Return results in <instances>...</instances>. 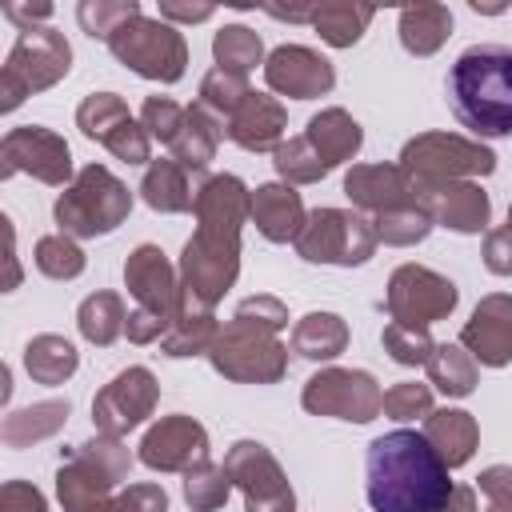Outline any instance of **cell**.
I'll list each match as a JSON object with an SVG mask.
<instances>
[{
  "label": "cell",
  "instance_id": "obj_1",
  "mask_svg": "<svg viewBox=\"0 0 512 512\" xmlns=\"http://www.w3.org/2000/svg\"><path fill=\"white\" fill-rule=\"evenodd\" d=\"M452 480L444 456L424 432H384L368 448V504L372 512H444Z\"/></svg>",
  "mask_w": 512,
  "mask_h": 512
},
{
  "label": "cell",
  "instance_id": "obj_2",
  "mask_svg": "<svg viewBox=\"0 0 512 512\" xmlns=\"http://www.w3.org/2000/svg\"><path fill=\"white\" fill-rule=\"evenodd\" d=\"M196 208L204 228L184 248V280L200 304H212L236 276V224L244 212V184L236 176H216L196 196Z\"/></svg>",
  "mask_w": 512,
  "mask_h": 512
},
{
  "label": "cell",
  "instance_id": "obj_3",
  "mask_svg": "<svg viewBox=\"0 0 512 512\" xmlns=\"http://www.w3.org/2000/svg\"><path fill=\"white\" fill-rule=\"evenodd\" d=\"M448 104L476 136H512V48L476 44L448 72Z\"/></svg>",
  "mask_w": 512,
  "mask_h": 512
},
{
  "label": "cell",
  "instance_id": "obj_4",
  "mask_svg": "<svg viewBox=\"0 0 512 512\" xmlns=\"http://www.w3.org/2000/svg\"><path fill=\"white\" fill-rule=\"evenodd\" d=\"M128 204H132V196L124 192V184L108 168L92 164L80 172L76 188L56 200V224L64 232H76V236L112 232L128 216Z\"/></svg>",
  "mask_w": 512,
  "mask_h": 512
},
{
  "label": "cell",
  "instance_id": "obj_5",
  "mask_svg": "<svg viewBox=\"0 0 512 512\" xmlns=\"http://www.w3.org/2000/svg\"><path fill=\"white\" fill-rule=\"evenodd\" d=\"M72 48L56 28H20L16 48L4 64V112H12L28 92L56 84L68 72Z\"/></svg>",
  "mask_w": 512,
  "mask_h": 512
},
{
  "label": "cell",
  "instance_id": "obj_6",
  "mask_svg": "<svg viewBox=\"0 0 512 512\" xmlns=\"http://www.w3.org/2000/svg\"><path fill=\"white\" fill-rule=\"evenodd\" d=\"M108 48L116 60H124L132 72L148 76V80H180L184 76V40L176 28L160 24V20H144L132 16L128 24H120L108 36Z\"/></svg>",
  "mask_w": 512,
  "mask_h": 512
},
{
  "label": "cell",
  "instance_id": "obj_7",
  "mask_svg": "<svg viewBox=\"0 0 512 512\" xmlns=\"http://www.w3.org/2000/svg\"><path fill=\"white\" fill-rule=\"evenodd\" d=\"M296 248H300L304 260L360 264V260L372 256V228H368V220H360V216L324 208V212H316V216L300 228Z\"/></svg>",
  "mask_w": 512,
  "mask_h": 512
},
{
  "label": "cell",
  "instance_id": "obj_8",
  "mask_svg": "<svg viewBox=\"0 0 512 512\" xmlns=\"http://www.w3.org/2000/svg\"><path fill=\"white\" fill-rule=\"evenodd\" d=\"M456 304V288L424 268H400L392 276V292H388V308L400 324L408 328H424L432 320H440L444 312H452Z\"/></svg>",
  "mask_w": 512,
  "mask_h": 512
},
{
  "label": "cell",
  "instance_id": "obj_9",
  "mask_svg": "<svg viewBox=\"0 0 512 512\" xmlns=\"http://www.w3.org/2000/svg\"><path fill=\"white\" fill-rule=\"evenodd\" d=\"M384 396L376 392L368 372H320L304 388V408L332 412L340 420H372Z\"/></svg>",
  "mask_w": 512,
  "mask_h": 512
},
{
  "label": "cell",
  "instance_id": "obj_10",
  "mask_svg": "<svg viewBox=\"0 0 512 512\" xmlns=\"http://www.w3.org/2000/svg\"><path fill=\"white\" fill-rule=\"evenodd\" d=\"M76 120H80L84 136H92V140L108 144L120 160H128V164L148 160V136L132 124L128 108H124L112 92H96V96H88V100L80 104Z\"/></svg>",
  "mask_w": 512,
  "mask_h": 512
},
{
  "label": "cell",
  "instance_id": "obj_11",
  "mask_svg": "<svg viewBox=\"0 0 512 512\" xmlns=\"http://www.w3.org/2000/svg\"><path fill=\"white\" fill-rule=\"evenodd\" d=\"M12 172H32L48 184H64L72 164H68V144L60 136H52L48 128H12L4 136V176Z\"/></svg>",
  "mask_w": 512,
  "mask_h": 512
},
{
  "label": "cell",
  "instance_id": "obj_12",
  "mask_svg": "<svg viewBox=\"0 0 512 512\" xmlns=\"http://www.w3.org/2000/svg\"><path fill=\"white\" fill-rule=\"evenodd\" d=\"M404 168L440 184L452 172H492V152L460 136H420L404 148Z\"/></svg>",
  "mask_w": 512,
  "mask_h": 512
},
{
  "label": "cell",
  "instance_id": "obj_13",
  "mask_svg": "<svg viewBox=\"0 0 512 512\" xmlns=\"http://www.w3.org/2000/svg\"><path fill=\"white\" fill-rule=\"evenodd\" d=\"M228 472L240 476L248 492V512H292V492L280 480L276 460L260 444H236L228 456Z\"/></svg>",
  "mask_w": 512,
  "mask_h": 512
},
{
  "label": "cell",
  "instance_id": "obj_14",
  "mask_svg": "<svg viewBox=\"0 0 512 512\" xmlns=\"http://www.w3.org/2000/svg\"><path fill=\"white\" fill-rule=\"evenodd\" d=\"M152 400H156L152 376H148L144 368H128V372H120V376L96 396L92 416H96V424H100L108 436H120V432H128L132 424H140V420L148 416Z\"/></svg>",
  "mask_w": 512,
  "mask_h": 512
},
{
  "label": "cell",
  "instance_id": "obj_15",
  "mask_svg": "<svg viewBox=\"0 0 512 512\" xmlns=\"http://www.w3.org/2000/svg\"><path fill=\"white\" fill-rule=\"evenodd\" d=\"M264 76H268V84H272L276 92L296 96V100L320 96V92H328V88L336 84L332 64H328L324 56L300 48V44H284V48H276V52L268 56V64H264Z\"/></svg>",
  "mask_w": 512,
  "mask_h": 512
},
{
  "label": "cell",
  "instance_id": "obj_16",
  "mask_svg": "<svg viewBox=\"0 0 512 512\" xmlns=\"http://www.w3.org/2000/svg\"><path fill=\"white\" fill-rule=\"evenodd\" d=\"M464 344L472 348V356H480V364H508L512 356V300L508 296H492L476 308L472 324L464 328Z\"/></svg>",
  "mask_w": 512,
  "mask_h": 512
},
{
  "label": "cell",
  "instance_id": "obj_17",
  "mask_svg": "<svg viewBox=\"0 0 512 512\" xmlns=\"http://www.w3.org/2000/svg\"><path fill=\"white\" fill-rule=\"evenodd\" d=\"M144 464L152 468H184L188 456L204 460V428L192 424L188 416H172V420H160L148 440H144Z\"/></svg>",
  "mask_w": 512,
  "mask_h": 512
},
{
  "label": "cell",
  "instance_id": "obj_18",
  "mask_svg": "<svg viewBox=\"0 0 512 512\" xmlns=\"http://www.w3.org/2000/svg\"><path fill=\"white\" fill-rule=\"evenodd\" d=\"M124 276H128V288L144 300L148 312L160 316V312L172 308V272H168L160 248H152V244L136 248L132 260H128V268H124Z\"/></svg>",
  "mask_w": 512,
  "mask_h": 512
},
{
  "label": "cell",
  "instance_id": "obj_19",
  "mask_svg": "<svg viewBox=\"0 0 512 512\" xmlns=\"http://www.w3.org/2000/svg\"><path fill=\"white\" fill-rule=\"evenodd\" d=\"M280 128H284V112L276 100L252 92L236 112H232V140L244 144V148H268L280 140Z\"/></svg>",
  "mask_w": 512,
  "mask_h": 512
},
{
  "label": "cell",
  "instance_id": "obj_20",
  "mask_svg": "<svg viewBox=\"0 0 512 512\" xmlns=\"http://www.w3.org/2000/svg\"><path fill=\"white\" fill-rule=\"evenodd\" d=\"M428 208L448 224V228H460V232H480L484 220H488V196L472 184L464 188H452V184H440L428 192Z\"/></svg>",
  "mask_w": 512,
  "mask_h": 512
},
{
  "label": "cell",
  "instance_id": "obj_21",
  "mask_svg": "<svg viewBox=\"0 0 512 512\" xmlns=\"http://www.w3.org/2000/svg\"><path fill=\"white\" fill-rule=\"evenodd\" d=\"M252 216L260 224V232L268 240H288V236H300V196L292 188H280V184H264L256 188L252 196Z\"/></svg>",
  "mask_w": 512,
  "mask_h": 512
},
{
  "label": "cell",
  "instance_id": "obj_22",
  "mask_svg": "<svg viewBox=\"0 0 512 512\" xmlns=\"http://www.w3.org/2000/svg\"><path fill=\"white\" fill-rule=\"evenodd\" d=\"M448 32H452V12L444 4H416L400 12V40L416 56L436 52Z\"/></svg>",
  "mask_w": 512,
  "mask_h": 512
},
{
  "label": "cell",
  "instance_id": "obj_23",
  "mask_svg": "<svg viewBox=\"0 0 512 512\" xmlns=\"http://www.w3.org/2000/svg\"><path fill=\"white\" fill-rule=\"evenodd\" d=\"M308 144H312L316 156L332 168V164H340L344 156H352V152L360 148V128H356V120H348L340 108H328V112L312 116V124H308Z\"/></svg>",
  "mask_w": 512,
  "mask_h": 512
},
{
  "label": "cell",
  "instance_id": "obj_24",
  "mask_svg": "<svg viewBox=\"0 0 512 512\" xmlns=\"http://www.w3.org/2000/svg\"><path fill=\"white\" fill-rule=\"evenodd\" d=\"M424 436L432 440V448L444 456L448 468L464 464L472 456V444H476V428H472V416L468 412H436L428 420V432Z\"/></svg>",
  "mask_w": 512,
  "mask_h": 512
},
{
  "label": "cell",
  "instance_id": "obj_25",
  "mask_svg": "<svg viewBox=\"0 0 512 512\" xmlns=\"http://www.w3.org/2000/svg\"><path fill=\"white\" fill-rule=\"evenodd\" d=\"M368 20H372V8H368V4H320V8H312L316 32H320L328 44H336V48L356 44L360 32L368 28Z\"/></svg>",
  "mask_w": 512,
  "mask_h": 512
},
{
  "label": "cell",
  "instance_id": "obj_26",
  "mask_svg": "<svg viewBox=\"0 0 512 512\" xmlns=\"http://www.w3.org/2000/svg\"><path fill=\"white\" fill-rule=\"evenodd\" d=\"M140 192H144V200H148L152 208H160V212H184V208H192V192H188V184H184L176 160H156V164L148 168Z\"/></svg>",
  "mask_w": 512,
  "mask_h": 512
},
{
  "label": "cell",
  "instance_id": "obj_27",
  "mask_svg": "<svg viewBox=\"0 0 512 512\" xmlns=\"http://www.w3.org/2000/svg\"><path fill=\"white\" fill-rule=\"evenodd\" d=\"M24 364H28V372H32L40 384H60V380L76 368V352H72V344L60 340V336H40V340L28 344Z\"/></svg>",
  "mask_w": 512,
  "mask_h": 512
},
{
  "label": "cell",
  "instance_id": "obj_28",
  "mask_svg": "<svg viewBox=\"0 0 512 512\" xmlns=\"http://www.w3.org/2000/svg\"><path fill=\"white\" fill-rule=\"evenodd\" d=\"M428 376H432V384H436L440 392H448V396H468L472 384H476V368H472V360L464 356V348H456V344H440V348L428 356Z\"/></svg>",
  "mask_w": 512,
  "mask_h": 512
},
{
  "label": "cell",
  "instance_id": "obj_29",
  "mask_svg": "<svg viewBox=\"0 0 512 512\" xmlns=\"http://www.w3.org/2000/svg\"><path fill=\"white\" fill-rule=\"evenodd\" d=\"M296 352L300 356H312V360H324V356H336L344 348V324L340 316L332 312H312L300 328H296Z\"/></svg>",
  "mask_w": 512,
  "mask_h": 512
},
{
  "label": "cell",
  "instance_id": "obj_30",
  "mask_svg": "<svg viewBox=\"0 0 512 512\" xmlns=\"http://www.w3.org/2000/svg\"><path fill=\"white\" fill-rule=\"evenodd\" d=\"M212 52H216L220 68H228V72H240V76H244V72L260 60V36H256L252 28H244V24H228V28H220V32H216Z\"/></svg>",
  "mask_w": 512,
  "mask_h": 512
},
{
  "label": "cell",
  "instance_id": "obj_31",
  "mask_svg": "<svg viewBox=\"0 0 512 512\" xmlns=\"http://www.w3.org/2000/svg\"><path fill=\"white\" fill-rule=\"evenodd\" d=\"M348 196H356L360 204H372V208H384L396 200V192H404V180L396 168H356L348 172L344 180Z\"/></svg>",
  "mask_w": 512,
  "mask_h": 512
},
{
  "label": "cell",
  "instance_id": "obj_32",
  "mask_svg": "<svg viewBox=\"0 0 512 512\" xmlns=\"http://www.w3.org/2000/svg\"><path fill=\"white\" fill-rule=\"evenodd\" d=\"M216 140H220V132H216V124L208 120V112H204V104H200V108H188L184 128H180V136H176L172 148L180 152L184 164H196V168H200V164L212 156Z\"/></svg>",
  "mask_w": 512,
  "mask_h": 512
},
{
  "label": "cell",
  "instance_id": "obj_33",
  "mask_svg": "<svg viewBox=\"0 0 512 512\" xmlns=\"http://www.w3.org/2000/svg\"><path fill=\"white\" fill-rule=\"evenodd\" d=\"M68 416V400L60 404H36V408H28V412H12L8 420H4V440L8 444H28V440H36V436H48L52 432V424H60Z\"/></svg>",
  "mask_w": 512,
  "mask_h": 512
},
{
  "label": "cell",
  "instance_id": "obj_34",
  "mask_svg": "<svg viewBox=\"0 0 512 512\" xmlns=\"http://www.w3.org/2000/svg\"><path fill=\"white\" fill-rule=\"evenodd\" d=\"M120 320H124V312H120V300L112 292L88 296L80 304V332L88 340H96V344H112L116 332H120Z\"/></svg>",
  "mask_w": 512,
  "mask_h": 512
},
{
  "label": "cell",
  "instance_id": "obj_35",
  "mask_svg": "<svg viewBox=\"0 0 512 512\" xmlns=\"http://www.w3.org/2000/svg\"><path fill=\"white\" fill-rule=\"evenodd\" d=\"M36 264H40V272L52 276V280H72V276H80L84 256H80V248H76L72 240H64V236H44V240L36 244Z\"/></svg>",
  "mask_w": 512,
  "mask_h": 512
},
{
  "label": "cell",
  "instance_id": "obj_36",
  "mask_svg": "<svg viewBox=\"0 0 512 512\" xmlns=\"http://www.w3.org/2000/svg\"><path fill=\"white\" fill-rule=\"evenodd\" d=\"M76 16H80V24H84V32L88 36H100V40H108L120 24H128L132 16H140V4L136 0H120V4H104V0H88V4H80L76 8Z\"/></svg>",
  "mask_w": 512,
  "mask_h": 512
},
{
  "label": "cell",
  "instance_id": "obj_37",
  "mask_svg": "<svg viewBox=\"0 0 512 512\" xmlns=\"http://www.w3.org/2000/svg\"><path fill=\"white\" fill-rule=\"evenodd\" d=\"M200 96H204V108H220V112H236L252 92L244 84L240 72H228V68H216L204 76L200 84Z\"/></svg>",
  "mask_w": 512,
  "mask_h": 512
},
{
  "label": "cell",
  "instance_id": "obj_38",
  "mask_svg": "<svg viewBox=\"0 0 512 512\" xmlns=\"http://www.w3.org/2000/svg\"><path fill=\"white\" fill-rule=\"evenodd\" d=\"M184 496H188L192 508L208 512V508L224 504V496H228V476H224L220 468H212L208 460H200V464L188 472V480H184Z\"/></svg>",
  "mask_w": 512,
  "mask_h": 512
},
{
  "label": "cell",
  "instance_id": "obj_39",
  "mask_svg": "<svg viewBox=\"0 0 512 512\" xmlns=\"http://www.w3.org/2000/svg\"><path fill=\"white\" fill-rule=\"evenodd\" d=\"M276 168H280V176H292V180H316V176L328 172V164L316 156V148L308 144V136L280 144L276 148Z\"/></svg>",
  "mask_w": 512,
  "mask_h": 512
},
{
  "label": "cell",
  "instance_id": "obj_40",
  "mask_svg": "<svg viewBox=\"0 0 512 512\" xmlns=\"http://www.w3.org/2000/svg\"><path fill=\"white\" fill-rule=\"evenodd\" d=\"M384 348L400 360V364H428V356L436 352L432 340L424 336V328H408V324H388L384 328Z\"/></svg>",
  "mask_w": 512,
  "mask_h": 512
},
{
  "label": "cell",
  "instance_id": "obj_41",
  "mask_svg": "<svg viewBox=\"0 0 512 512\" xmlns=\"http://www.w3.org/2000/svg\"><path fill=\"white\" fill-rule=\"evenodd\" d=\"M184 116H188V112H184L180 104L164 100V96L144 100V128H148L152 136L168 140V144H176V136H180V128H184Z\"/></svg>",
  "mask_w": 512,
  "mask_h": 512
},
{
  "label": "cell",
  "instance_id": "obj_42",
  "mask_svg": "<svg viewBox=\"0 0 512 512\" xmlns=\"http://www.w3.org/2000/svg\"><path fill=\"white\" fill-rule=\"evenodd\" d=\"M432 400H428V388L424 384H396L392 392H384V412L392 420H412L416 412H428Z\"/></svg>",
  "mask_w": 512,
  "mask_h": 512
},
{
  "label": "cell",
  "instance_id": "obj_43",
  "mask_svg": "<svg viewBox=\"0 0 512 512\" xmlns=\"http://www.w3.org/2000/svg\"><path fill=\"white\" fill-rule=\"evenodd\" d=\"M108 512H164V492L160 488H132Z\"/></svg>",
  "mask_w": 512,
  "mask_h": 512
},
{
  "label": "cell",
  "instance_id": "obj_44",
  "mask_svg": "<svg viewBox=\"0 0 512 512\" xmlns=\"http://www.w3.org/2000/svg\"><path fill=\"white\" fill-rule=\"evenodd\" d=\"M480 488H484L496 504L512 508V468H488L484 480H480Z\"/></svg>",
  "mask_w": 512,
  "mask_h": 512
},
{
  "label": "cell",
  "instance_id": "obj_45",
  "mask_svg": "<svg viewBox=\"0 0 512 512\" xmlns=\"http://www.w3.org/2000/svg\"><path fill=\"white\" fill-rule=\"evenodd\" d=\"M488 268L492 272H512V228L488 236Z\"/></svg>",
  "mask_w": 512,
  "mask_h": 512
},
{
  "label": "cell",
  "instance_id": "obj_46",
  "mask_svg": "<svg viewBox=\"0 0 512 512\" xmlns=\"http://www.w3.org/2000/svg\"><path fill=\"white\" fill-rule=\"evenodd\" d=\"M160 16H168V20H208L212 8L208 4H160Z\"/></svg>",
  "mask_w": 512,
  "mask_h": 512
},
{
  "label": "cell",
  "instance_id": "obj_47",
  "mask_svg": "<svg viewBox=\"0 0 512 512\" xmlns=\"http://www.w3.org/2000/svg\"><path fill=\"white\" fill-rule=\"evenodd\" d=\"M4 16L24 24V20H44V16H52V8H48V4H36V8H20V4H8V8H4Z\"/></svg>",
  "mask_w": 512,
  "mask_h": 512
},
{
  "label": "cell",
  "instance_id": "obj_48",
  "mask_svg": "<svg viewBox=\"0 0 512 512\" xmlns=\"http://www.w3.org/2000/svg\"><path fill=\"white\" fill-rule=\"evenodd\" d=\"M508 224H512V212H508Z\"/></svg>",
  "mask_w": 512,
  "mask_h": 512
}]
</instances>
